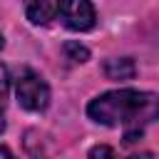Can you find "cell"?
I'll list each match as a JSON object with an SVG mask.
<instances>
[{"mask_svg":"<svg viewBox=\"0 0 159 159\" xmlns=\"http://www.w3.org/2000/svg\"><path fill=\"white\" fill-rule=\"evenodd\" d=\"M87 114L104 127H124V132H142L159 117V97L137 89H114L94 97Z\"/></svg>","mask_w":159,"mask_h":159,"instance_id":"cell-1","label":"cell"},{"mask_svg":"<svg viewBox=\"0 0 159 159\" xmlns=\"http://www.w3.org/2000/svg\"><path fill=\"white\" fill-rule=\"evenodd\" d=\"M15 94H17V102L30 112H42L50 104V87L32 70H20L15 80Z\"/></svg>","mask_w":159,"mask_h":159,"instance_id":"cell-2","label":"cell"},{"mask_svg":"<svg viewBox=\"0 0 159 159\" xmlns=\"http://www.w3.org/2000/svg\"><path fill=\"white\" fill-rule=\"evenodd\" d=\"M57 12L70 30L84 32L94 27V7L89 0H57Z\"/></svg>","mask_w":159,"mask_h":159,"instance_id":"cell-3","label":"cell"},{"mask_svg":"<svg viewBox=\"0 0 159 159\" xmlns=\"http://www.w3.org/2000/svg\"><path fill=\"white\" fill-rule=\"evenodd\" d=\"M104 75L109 80H117V82H127L137 75V65L132 57H114V60H107L104 62Z\"/></svg>","mask_w":159,"mask_h":159,"instance_id":"cell-4","label":"cell"},{"mask_svg":"<svg viewBox=\"0 0 159 159\" xmlns=\"http://www.w3.org/2000/svg\"><path fill=\"white\" fill-rule=\"evenodd\" d=\"M27 17L35 25H47L52 20V7L47 0H30L27 2Z\"/></svg>","mask_w":159,"mask_h":159,"instance_id":"cell-5","label":"cell"},{"mask_svg":"<svg viewBox=\"0 0 159 159\" xmlns=\"http://www.w3.org/2000/svg\"><path fill=\"white\" fill-rule=\"evenodd\" d=\"M65 55H67V60L75 62V65H82V62L89 60V50H87L84 45H80V42H65Z\"/></svg>","mask_w":159,"mask_h":159,"instance_id":"cell-6","label":"cell"},{"mask_svg":"<svg viewBox=\"0 0 159 159\" xmlns=\"http://www.w3.org/2000/svg\"><path fill=\"white\" fill-rule=\"evenodd\" d=\"M89 157H114V149H109V147H94L89 152Z\"/></svg>","mask_w":159,"mask_h":159,"instance_id":"cell-7","label":"cell"},{"mask_svg":"<svg viewBox=\"0 0 159 159\" xmlns=\"http://www.w3.org/2000/svg\"><path fill=\"white\" fill-rule=\"evenodd\" d=\"M7 82H10V80H7V70L0 65V97H5V92H7Z\"/></svg>","mask_w":159,"mask_h":159,"instance_id":"cell-8","label":"cell"},{"mask_svg":"<svg viewBox=\"0 0 159 159\" xmlns=\"http://www.w3.org/2000/svg\"><path fill=\"white\" fill-rule=\"evenodd\" d=\"M5 129V114H2V97H0V132Z\"/></svg>","mask_w":159,"mask_h":159,"instance_id":"cell-9","label":"cell"},{"mask_svg":"<svg viewBox=\"0 0 159 159\" xmlns=\"http://www.w3.org/2000/svg\"><path fill=\"white\" fill-rule=\"evenodd\" d=\"M0 154H2V157H10L12 152H10V149H5V147H0Z\"/></svg>","mask_w":159,"mask_h":159,"instance_id":"cell-10","label":"cell"},{"mask_svg":"<svg viewBox=\"0 0 159 159\" xmlns=\"http://www.w3.org/2000/svg\"><path fill=\"white\" fill-rule=\"evenodd\" d=\"M2 45H5V40H2V32H0V50H2Z\"/></svg>","mask_w":159,"mask_h":159,"instance_id":"cell-11","label":"cell"}]
</instances>
